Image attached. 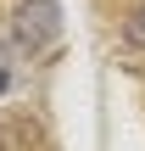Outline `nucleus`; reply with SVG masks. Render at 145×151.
I'll return each mask as SVG.
<instances>
[{
    "mask_svg": "<svg viewBox=\"0 0 145 151\" xmlns=\"http://www.w3.org/2000/svg\"><path fill=\"white\" fill-rule=\"evenodd\" d=\"M56 39V0H22L17 6V45L39 50Z\"/></svg>",
    "mask_w": 145,
    "mask_h": 151,
    "instance_id": "f257e3e1",
    "label": "nucleus"
},
{
    "mask_svg": "<svg viewBox=\"0 0 145 151\" xmlns=\"http://www.w3.org/2000/svg\"><path fill=\"white\" fill-rule=\"evenodd\" d=\"M123 39H129V45H145V6H134V11H129V22H123Z\"/></svg>",
    "mask_w": 145,
    "mask_h": 151,
    "instance_id": "f03ea898",
    "label": "nucleus"
},
{
    "mask_svg": "<svg viewBox=\"0 0 145 151\" xmlns=\"http://www.w3.org/2000/svg\"><path fill=\"white\" fill-rule=\"evenodd\" d=\"M6 84H11V50L0 45V95H6Z\"/></svg>",
    "mask_w": 145,
    "mask_h": 151,
    "instance_id": "7ed1b4c3",
    "label": "nucleus"
}]
</instances>
